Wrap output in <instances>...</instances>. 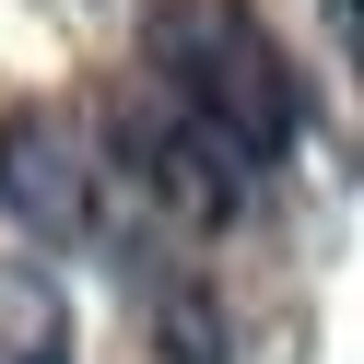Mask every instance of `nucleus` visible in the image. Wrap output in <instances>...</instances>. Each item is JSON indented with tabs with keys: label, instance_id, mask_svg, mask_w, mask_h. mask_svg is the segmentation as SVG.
<instances>
[{
	"label": "nucleus",
	"instance_id": "nucleus-3",
	"mask_svg": "<svg viewBox=\"0 0 364 364\" xmlns=\"http://www.w3.org/2000/svg\"><path fill=\"white\" fill-rule=\"evenodd\" d=\"M0 364H71V294L36 259H0Z\"/></svg>",
	"mask_w": 364,
	"mask_h": 364
},
{
	"label": "nucleus",
	"instance_id": "nucleus-1",
	"mask_svg": "<svg viewBox=\"0 0 364 364\" xmlns=\"http://www.w3.org/2000/svg\"><path fill=\"white\" fill-rule=\"evenodd\" d=\"M0 212L24 223L36 247H71V259H153L165 212H153V176L118 129V95H24L0 118Z\"/></svg>",
	"mask_w": 364,
	"mask_h": 364
},
{
	"label": "nucleus",
	"instance_id": "nucleus-2",
	"mask_svg": "<svg viewBox=\"0 0 364 364\" xmlns=\"http://www.w3.org/2000/svg\"><path fill=\"white\" fill-rule=\"evenodd\" d=\"M141 95H165L200 141H223L247 176L282 165L294 118H306V82H294L282 36L247 12V0H141Z\"/></svg>",
	"mask_w": 364,
	"mask_h": 364
}]
</instances>
